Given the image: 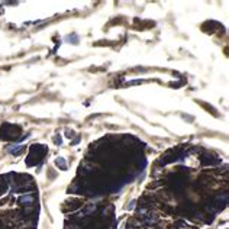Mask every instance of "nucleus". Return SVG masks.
Returning <instances> with one entry per match:
<instances>
[{
	"label": "nucleus",
	"mask_w": 229,
	"mask_h": 229,
	"mask_svg": "<svg viewBox=\"0 0 229 229\" xmlns=\"http://www.w3.org/2000/svg\"><path fill=\"white\" fill-rule=\"evenodd\" d=\"M19 202L22 203V204H26V203H32L33 202V196H31V194H25V196H22L19 199Z\"/></svg>",
	"instance_id": "1"
},
{
	"label": "nucleus",
	"mask_w": 229,
	"mask_h": 229,
	"mask_svg": "<svg viewBox=\"0 0 229 229\" xmlns=\"http://www.w3.org/2000/svg\"><path fill=\"white\" fill-rule=\"evenodd\" d=\"M7 151H9L10 154H15V155H18V154H20V152L23 151V148H22L20 145H16V146H10V148H9Z\"/></svg>",
	"instance_id": "2"
},
{
	"label": "nucleus",
	"mask_w": 229,
	"mask_h": 229,
	"mask_svg": "<svg viewBox=\"0 0 229 229\" xmlns=\"http://www.w3.org/2000/svg\"><path fill=\"white\" fill-rule=\"evenodd\" d=\"M55 164H57L58 167H61L62 170H66L67 168V164L64 163V158H57V160H55Z\"/></svg>",
	"instance_id": "3"
}]
</instances>
